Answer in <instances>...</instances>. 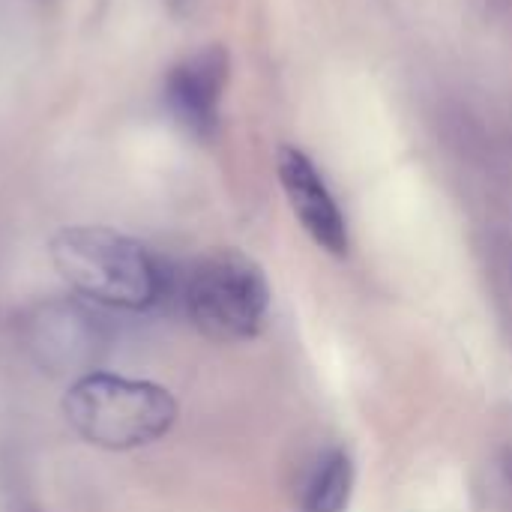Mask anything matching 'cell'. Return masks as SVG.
Segmentation results:
<instances>
[{"label": "cell", "instance_id": "obj_1", "mask_svg": "<svg viewBox=\"0 0 512 512\" xmlns=\"http://www.w3.org/2000/svg\"><path fill=\"white\" fill-rule=\"evenodd\" d=\"M48 252L69 291L99 309L147 312L168 294L162 261L120 231L99 225L63 228L51 237Z\"/></svg>", "mask_w": 512, "mask_h": 512}, {"label": "cell", "instance_id": "obj_2", "mask_svg": "<svg viewBox=\"0 0 512 512\" xmlns=\"http://www.w3.org/2000/svg\"><path fill=\"white\" fill-rule=\"evenodd\" d=\"M63 417L84 444L123 453L165 438L177 423V402L153 381L90 372L69 384Z\"/></svg>", "mask_w": 512, "mask_h": 512}, {"label": "cell", "instance_id": "obj_3", "mask_svg": "<svg viewBox=\"0 0 512 512\" xmlns=\"http://www.w3.org/2000/svg\"><path fill=\"white\" fill-rule=\"evenodd\" d=\"M186 318L213 342H246L264 327L270 285L264 270L237 249L198 258L180 288Z\"/></svg>", "mask_w": 512, "mask_h": 512}, {"label": "cell", "instance_id": "obj_4", "mask_svg": "<svg viewBox=\"0 0 512 512\" xmlns=\"http://www.w3.org/2000/svg\"><path fill=\"white\" fill-rule=\"evenodd\" d=\"M24 345L42 372L75 381L99 372L111 348V330L102 309L81 297L45 300L24 318Z\"/></svg>", "mask_w": 512, "mask_h": 512}, {"label": "cell", "instance_id": "obj_5", "mask_svg": "<svg viewBox=\"0 0 512 512\" xmlns=\"http://www.w3.org/2000/svg\"><path fill=\"white\" fill-rule=\"evenodd\" d=\"M276 168H279V180L288 195V204L294 216L300 219V225L306 228V234L324 252L336 258L348 255V222L333 192L327 189L324 177L318 174L315 162L297 147H282Z\"/></svg>", "mask_w": 512, "mask_h": 512}, {"label": "cell", "instance_id": "obj_6", "mask_svg": "<svg viewBox=\"0 0 512 512\" xmlns=\"http://www.w3.org/2000/svg\"><path fill=\"white\" fill-rule=\"evenodd\" d=\"M228 51L222 45H207L183 57L165 81V102L171 114L198 138L216 132L219 102L228 84Z\"/></svg>", "mask_w": 512, "mask_h": 512}, {"label": "cell", "instance_id": "obj_7", "mask_svg": "<svg viewBox=\"0 0 512 512\" xmlns=\"http://www.w3.org/2000/svg\"><path fill=\"white\" fill-rule=\"evenodd\" d=\"M354 492V462L345 450H330L303 489V512H345Z\"/></svg>", "mask_w": 512, "mask_h": 512}, {"label": "cell", "instance_id": "obj_8", "mask_svg": "<svg viewBox=\"0 0 512 512\" xmlns=\"http://www.w3.org/2000/svg\"><path fill=\"white\" fill-rule=\"evenodd\" d=\"M168 3H171V6H183L186 0H168Z\"/></svg>", "mask_w": 512, "mask_h": 512}]
</instances>
